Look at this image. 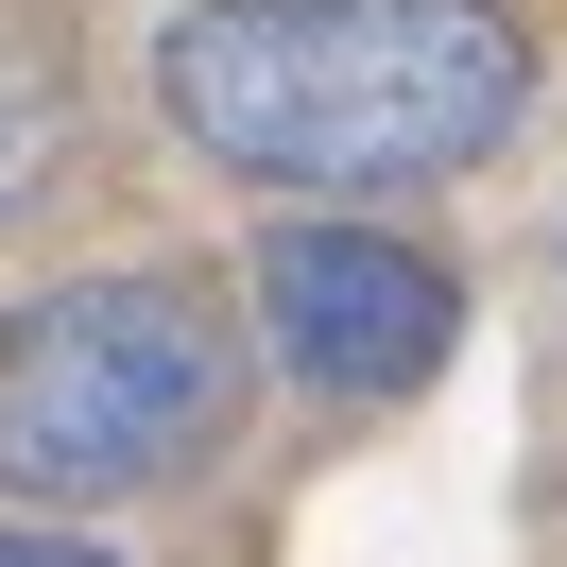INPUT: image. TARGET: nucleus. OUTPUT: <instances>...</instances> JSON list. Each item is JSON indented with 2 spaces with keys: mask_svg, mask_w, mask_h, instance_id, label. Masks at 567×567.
<instances>
[{
  "mask_svg": "<svg viewBox=\"0 0 567 567\" xmlns=\"http://www.w3.org/2000/svg\"><path fill=\"white\" fill-rule=\"evenodd\" d=\"M155 104L241 189L395 207L533 121V35L498 0H189L155 35Z\"/></svg>",
  "mask_w": 567,
  "mask_h": 567,
  "instance_id": "1",
  "label": "nucleus"
},
{
  "mask_svg": "<svg viewBox=\"0 0 567 567\" xmlns=\"http://www.w3.org/2000/svg\"><path fill=\"white\" fill-rule=\"evenodd\" d=\"M241 413V327L207 276H70L0 327V482L18 498H155Z\"/></svg>",
  "mask_w": 567,
  "mask_h": 567,
  "instance_id": "2",
  "label": "nucleus"
},
{
  "mask_svg": "<svg viewBox=\"0 0 567 567\" xmlns=\"http://www.w3.org/2000/svg\"><path fill=\"white\" fill-rule=\"evenodd\" d=\"M258 344H276L292 395H344V413H395V395L447 379L464 344V276L395 224H276L258 241Z\"/></svg>",
  "mask_w": 567,
  "mask_h": 567,
  "instance_id": "3",
  "label": "nucleus"
},
{
  "mask_svg": "<svg viewBox=\"0 0 567 567\" xmlns=\"http://www.w3.org/2000/svg\"><path fill=\"white\" fill-rule=\"evenodd\" d=\"M70 155V52L35 35V18H0V207Z\"/></svg>",
  "mask_w": 567,
  "mask_h": 567,
  "instance_id": "4",
  "label": "nucleus"
},
{
  "mask_svg": "<svg viewBox=\"0 0 567 567\" xmlns=\"http://www.w3.org/2000/svg\"><path fill=\"white\" fill-rule=\"evenodd\" d=\"M0 567H121V550H86V533H0Z\"/></svg>",
  "mask_w": 567,
  "mask_h": 567,
  "instance_id": "5",
  "label": "nucleus"
}]
</instances>
